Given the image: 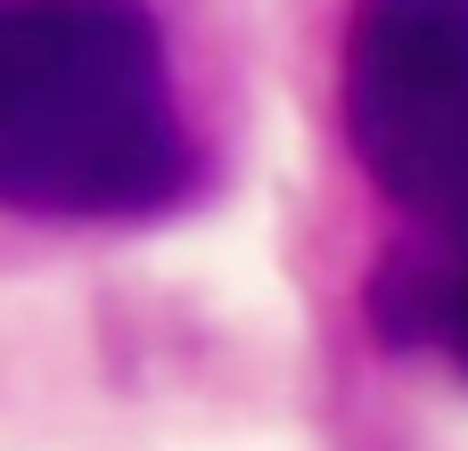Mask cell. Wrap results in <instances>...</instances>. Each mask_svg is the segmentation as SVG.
<instances>
[{"mask_svg":"<svg viewBox=\"0 0 468 451\" xmlns=\"http://www.w3.org/2000/svg\"><path fill=\"white\" fill-rule=\"evenodd\" d=\"M189 189V131L140 0H0V205L123 222Z\"/></svg>","mask_w":468,"mask_h":451,"instance_id":"cell-1","label":"cell"},{"mask_svg":"<svg viewBox=\"0 0 468 451\" xmlns=\"http://www.w3.org/2000/svg\"><path fill=\"white\" fill-rule=\"evenodd\" d=\"M346 140L395 205L428 222L468 214V0L354 8Z\"/></svg>","mask_w":468,"mask_h":451,"instance_id":"cell-2","label":"cell"},{"mask_svg":"<svg viewBox=\"0 0 468 451\" xmlns=\"http://www.w3.org/2000/svg\"><path fill=\"white\" fill-rule=\"evenodd\" d=\"M452 353L468 362V271H461V288H452Z\"/></svg>","mask_w":468,"mask_h":451,"instance_id":"cell-3","label":"cell"}]
</instances>
